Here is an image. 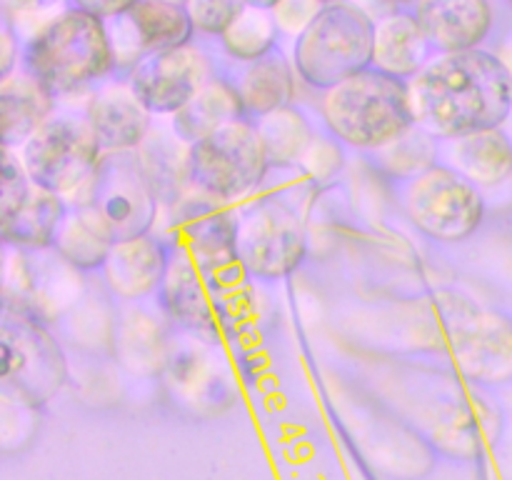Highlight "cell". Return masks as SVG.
Segmentation results:
<instances>
[{
  "label": "cell",
  "instance_id": "e575fe53",
  "mask_svg": "<svg viewBox=\"0 0 512 480\" xmlns=\"http://www.w3.org/2000/svg\"><path fill=\"white\" fill-rule=\"evenodd\" d=\"M320 8H323L320 0H280L278 8H273V15L283 33L300 35L320 13Z\"/></svg>",
  "mask_w": 512,
  "mask_h": 480
},
{
  "label": "cell",
  "instance_id": "8992f818",
  "mask_svg": "<svg viewBox=\"0 0 512 480\" xmlns=\"http://www.w3.org/2000/svg\"><path fill=\"white\" fill-rule=\"evenodd\" d=\"M25 173L38 188L73 195L83 188L103 160L105 150L95 140L83 113L55 110L18 148Z\"/></svg>",
  "mask_w": 512,
  "mask_h": 480
},
{
  "label": "cell",
  "instance_id": "277c9868",
  "mask_svg": "<svg viewBox=\"0 0 512 480\" xmlns=\"http://www.w3.org/2000/svg\"><path fill=\"white\" fill-rule=\"evenodd\" d=\"M320 115L335 140L365 153L388 148L418 125L410 100V80L378 68L355 73L323 90Z\"/></svg>",
  "mask_w": 512,
  "mask_h": 480
},
{
  "label": "cell",
  "instance_id": "d4e9b609",
  "mask_svg": "<svg viewBox=\"0 0 512 480\" xmlns=\"http://www.w3.org/2000/svg\"><path fill=\"white\" fill-rule=\"evenodd\" d=\"M430 50L415 13H390L375 23L373 68L383 73L410 80L433 58Z\"/></svg>",
  "mask_w": 512,
  "mask_h": 480
},
{
  "label": "cell",
  "instance_id": "1f68e13d",
  "mask_svg": "<svg viewBox=\"0 0 512 480\" xmlns=\"http://www.w3.org/2000/svg\"><path fill=\"white\" fill-rule=\"evenodd\" d=\"M185 8H188L195 30L220 38L248 5L245 0H188Z\"/></svg>",
  "mask_w": 512,
  "mask_h": 480
},
{
  "label": "cell",
  "instance_id": "cb8c5ba5",
  "mask_svg": "<svg viewBox=\"0 0 512 480\" xmlns=\"http://www.w3.org/2000/svg\"><path fill=\"white\" fill-rule=\"evenodd\" d=\"M68 210L65 195L33 185L28 200L10 218L0 220L3 245L18 250L53 248L65 218H68Z\"/></svg>",
  "mask_w": 512,
  "mask_h": 480
},
{
  "label": "cell",
  "instance_id": "d6a6232c",
  "mask_svg": "<svg viewBox=\"0 0 512 480\" xmlns=\"http://www.w3.org/2000/svg\"><path fill=\"white\" fill-rule=\"evenodd\" d=\"M0 178H3L0 180V220H5L28 200L30 190H33V180L25 173L18 150L3 148V175Z\"/></svg>",
  "mask_w": 512,
  "mask_h": 480
},
{
  "label": "cell",
  "instance_id": "603a6c76",
  "mask_svg": "<svg viewBox=\"0 0 512 480\" xmlns=\"http://www.w3.org/2000/svg\"><path fill=\"white\" fill-rule=\"evenodd\" d=\"M55 95H50L23 68L0 83V123L3 148L18 150L50 115L55 113Z\"/></svg>",
  "mask_w": 512,
  "mask_h": 480
},
{
  "label": "cell",
  "instance_id": "5bb4252c",
  "mask_svg": "<svg viewBox=\"0 0 512 480\" xmlns=\"http://www.w3.org/2000/svg\"><path fill=\"white\" fill-rule=\"evenodd\" d=\"M448 343L468 378L480 383L512 380V318L508 313L480 308L468 295L455 293Z\"/></svg>",
  "mask_w": 512,
  "mask_h": 480
},
{
  "label": "cell",
  "instance_id": "30bf717a",
  "mask_svg": "<svg viewBox=\"0 0 512 480\" xmlns=\"http://www.w3.org/2000/svg\"><path fill=\"white\" fill-rule=\"evenodd\" d=\"M238 263L258 283H275L293 275L308 255L303 220L285 200L265 198L240 213Z\"/></svg>",
  "mask_w": 512,
  "mask_h": 480
},
{
  "label": "cell",
  "instance_id": "ab89813d",
  "mask_svg": "<svg viewBox=\"0 0 512 480\" xmlns=\"http://www.w3.org/2000/svg\"><path fill=\"white\" fill-rule=\"evenodd\" d=\"M388 3H393V5H413V3H420V0H388Z\"/></svg>",
  "mask_w": 512,
  "mask_h": 480
},
{
  "label": "cell",
  "instance_id": "f546056e",
  "mask_svg": "<svg viewBox=\"0 0 512 480\" xmlns=\"http://www.w3.org/2000/svg\"><path fill=\"white\" fill-rule=\"evenodd\" d=\"M278 30L280 28L273 10L248 5V8L235 18V23L220 35V43H223L225 53L233 60H238V63H250V60H258L263 58V55H268L270 50H275Z\"/></svg>",
  "mask_w": 512,
  "mask_h": 480
},
{
  "label": "cell",
  "instance_id": "60d3db41",
  "mask_svg": "<svg viewBox=\"0 0 512 480\" xmlns=\"http://www.w3.org/2000/svg\"><path fill=\"white\" fill-rule=\"evenodd\" d=\"M168 3H178V5H185V3H188V0H168Z\"/></svg>",
  "mask_w": 512,
  "mask_h": 480
},
{
  "label": "cell",
  "instance_id": "3957f363",
  "mask_svg": "<svg viewBox=\"0 0 512 480\" xmlns=\"http://www.w3.org/2000/svg\"><path fill=\"white\" fill-rule=\"evenodd\" d=\"M20 68L55 98L85 93L115 70L108 25L80 8L65 10L23 45Z\"/></svg>",
  "mask_w": 512,
  "mask_h": 480
},
{
  "label": "cell",
  "instance_id": "4fadbf2b",
  "mask_svg": "<svg viewBox=\"0 0 512 480\" xmlns=\"http://www.w3.org/2000/svg\"><path fill=\"white\" fill-rule=\"evenodd\" d=\"M3 380L20 398L45 403L65 380V358L48 325L38 318L3 308L0 323Z\"/></svg>",
  "mask_w": 512,
  "mask_h": 480
},
{
  "label": "cell",
  "instance_id": "484cf974",
  "mask_svg": "<svg viewBox=\"0 0 512 480\" xmlns=\"http://www.w3.org/2000/svg\"><path fill=\"white\" fill-rule=\"evenodd\" d=\"M240 118L245 115L235 85L230 83V78L215 75L170 118V128L180 140L193 145Z\"/></svg>",
  "mask_w": 512,
  "mask_h": 480
},
{
  "label": "cell",
  "instance_id": "d6986e66",
  "mask_svg": "<svg viewBox=\"0 0 512 480\" xmlns=\"http://www.w3.org/2000/svg\"><path fill=\"white\" fill-rule=\"evenodd\" d=\"M170 263V250L155 233L118 240L103 265L108 288L120 300H143L158 293Z\"/></svg>",
  "mask_w": 512,
  "mask_h": 480
},
{
  "label": "cell",
  "instance_id": "4dcf8cb0",
  "mask_svg": "<svg viewBox=\"0 0 512 480\" xmlns=\"http://www.w3.org/2000/svg\"><path fill=\"white\" fill-rule=\"evenodd\" d=\"M160 318L145 313V310H130L118 323V348L128 358V363H153L163 365L168 358V335Z\"/></svg>",
  "mask_w": 512,
  "mask_h": 480
},
{
  "label": "cell",
  "instance_id": "74e56055",
  "mask_svg": "<svg viewBox=\"0 0 512 480\" xmlns=\"http://www.w3.org/2000/svg\"><path fill=\"white\" fill-rule=\"evenodd\" d=\"M58 3L60 0H3V8L8 13H40Z\"/></svg>",
  "mask_w": 512,
  "mask_h": 480
},
{
  "label": "cell",
  "instance_id": "b9f144b4",
  "mask_svg": "<svg viewBox=\"0 0 512 480\" xmlns=\"http://www.w3.org/2000/svg\"><path fill=\"white\" fill-rule=\"evenodd\" d=\"M320 3H323V5H325V3H335V0H320Z\"/></svg>",
  "mask_w": 512,
  "mask_h": 480
},
{
  "label": "cell",
  "instance_id": "52a82bcc",
  "mask_svg": "<svg viewBox=\"0 0 512 480\" xmlns=\"http://www.w3.org/2000/svg\"><path fill=\"white\" fill-rule=\"evenodd\" d=\"M268 168L258 125L250 118L233 120L190 145V185L223 203L253 193Z\"/></svg>",
  "mask_w": 512,
  "mask_h": 480
},
{
  "label": "cell",
  "instance_id": "e0dca14e",
  "mask_svg": "<svg viewBox=\"0 0 512 480\" xmlns=\"http://www.w3.org/2000/svg\"><path fill=\"white\" fill-rule=\"evenodd\" d=\"M85 120L105 153L138 150L153 130V113L125 83H105L90 95L83 108Z\"/></svg>",
  "mask_w": 512,
  "mask_h": 480
},
{
  "label": "cell",
  "instance_id": "d590c367",
  "mask_svg": "<svg viewBox=\"0 0 512 480\" xmlns=\"http://www.w3.org/2000/svg\"><path fill=\"white\" fill-rule=\"evenodd\" d=\"M20 58H23V48H20L18 35L13 33L10 25H3V30H0V80L10 78L15 73Z\"/></svg>",
  "mask_w": 512,
  "mask_h": 480
},
{
  "label": "cell",
  "instance_id": "ac0fdd59",
  "mask_svg": "<svg viewBox=\"0 0 512 480\" xmlns=\"http://www.w3.org/2000/svg\"><path fill=\"white\" fill-rule=\"evenodd\" d=\"M415 18L435 53L480 48L493 28L488 0H420Z\"/></svg>",
  "mask_w": 512,
  "mask_h": 480
},
{
  "label": "cell",
  "instance_id": "44dd1931",
  "mask_svg": "<svg viewBox=\"0 0 512 480\" xmlns=\"http://www.w3.org/2000/svg\"><path fill=\"white\" fill-rule=\"evenodd\" d=\"M230 83L235 85L243 115L250 120H258L293 103L295 75L290 60L278 48L258 60L240 63V70L230 78Z\"/></svg>",
  "mask_w": 512,
  "mask_h": 480
},
{
  "label": "cell",
  "instance_id": "83f0119b",
  "mask_svg": "<svg viewBox=\"0 0 512 480\" xmlns=\"http://www.w3.org/2000/svg\"><path fill=\"white\" fill-rule=\"evenodd\" d=\"M258 125L260 143H263L265 158L270 168H293L300 165L305 150L313 143L315 133L310 120L305 118L303 110L285 105V108L273 110L255 120Z\"/></svg>",
  "mask_w": 512,
  "mask_h": 480
},
{
  "label": "cell",
  "instance_id": "2e32d148",
  "mask_svg": "<svg viewBox=\"0 0 512 480\" xmlns=\"http://www.w3.org/2000/svg\"><path fill=\"white\" fill-rule=\"evenodd\" d=\"M115 50V70H133L140 58L155 50L190 45L195 25L185 5L168 0H138L108 25Z\"/></svg>",
  "mask_w": 512,
  "mask_h": 480
},
{
  "label": "cell",
  "instance_id": "5b68a950",
  "mask_svg": "<svg viewBox=\"0 0 512 480\" xmlns=\"http://www.w3.org/2000/svg\"><path fill=\"white\" fill-rule=\"evenodd\" d=\"M375 23L348 0L325 3L295 40V70L315 90L373 68Z\"/></svg>",
  "mask_w": 512,
  "mask_h": 480
},
{
  "label": "cell",
  "instance_id": "7a4b0ae2",
  "mask_svg": "<svg viewBox=\"0 0 512 480\" xmlns=\"http://www.w3.org/2000/svg\"><path fill=\"white\" fill-rule=\"evenodd\" d=\"M258 280L238 265L200 268L193 260L170 255L168 270L160 283L158 308L170 325L185 335L218 343L220 338L238 340L258 325Z\"/></svg>",
  "mask_w": 512,
  "mask_h": 480
},
{
  "label": "cell",
  "instance_id": "7c38bea8",
  "mask_svg": "<svg viewBox=\"0 0 512 480\" xmlns=\"http://www.w3.org/2000/svg\"><path fill=\"white\" fill-rule=\"evenodd\" d=\"M5 268L3 308L20 310L30 318L55 323L68 315L83 295V278L55 248L18 250Z\"/></svg>",
  "mask_w": 512,
  "mask_h": 480
},
{
  "label": "cell",
  "instance_id": "8fae6325",
  "mask_svg": "<svg viewBox=\"0 0 512 480\" xmlns=\"http://www.w3.org/2000/svg\"><path fill=\"white\" fill-rule=\"evenodd\" d=\"M75 203L90 205L115 240L153 233L163 208L145 180L135 150L105 153L88 183L78 190Z\"/></svg>",
  "mask_w": 512,
  "mask_h": 480
},
{
  "label": "cell",
  "instance_id": "7402d4cb",
  "mask_svg": "<svg viewBox=\"0 0 512 480\" xmlns=\"http://www.w3.org/2000/svg\"><path fill=\"white\" fill-rule=\"evenodd\" d=\"M145 180L160 205H173L193 190L190 185V145L170 128H153L135 150Z\"/></svg>",
  "mask_w": 512,
  "mask_h": 480
},
{
  "label": "cell",
  "instance_id": "7bdbcfd3",
  "mask_svg": "<svg viewBox=\"0 0 512 480\" xmlns=\"http://www.w3.org/2000/svg\"><path fill=\"white\" fill-rule=\"evenodd\" d=\"M508 3H510V5H512V0H508Z\"/></svg>",
  "mask_w": 512,
  "mask_h": 480
},
{
  "label": "cell",
  "instance_id": "6da1fadb",
  "mask_svg": "<svg viewBox=\"0 0 512 480\" xmlns=\"http://www.w3.org/2000/svg\"><path fill=\"white\" fill-rule=\"evenodd\" d=\"M415 123L448 140L503 128L512 113V70L483 48L435 53L410 78Z\"/></svg>",
  "mask_w": 512,
  "mask_h": 480
},
{
  "label": "cell",
  "instance_id": "9c48e42d",
  "mask_svg": "<svg viewBox=\"0 0 512 480\" xmlns=\"http://www.w3.org/2000/svg\"><path fill=\"white\" fill-rule=\"evenodd\" d=\"M403 205L410 223L438 243H463L485 220L483 190L445 163L410 178Z\"/></svg>",
  "mask_w": 512,
  "mask_h": 480
},
{
  "label": "cell",
  "instance_id": "ffe728a7",
  "mask_svg": "<svg viewBox=\"0 0 512 480\" xmlns=\"http://www.w3.org/2000/svg\"><path fill=\"white\" fill-rule=\"evenodd\" d=\"M440 163L458 170L480 190L498 188L512 175V140L503 128L448 138L440 143Z\"/></svg>",
  "mask_w": 512,
  "mask_h": 480
},
{
  "label": "cell",
  "instance_id": "836d02e7",
  "mask_svg": "<svg viewBox=\"0 0 512 480\" xmlns=\"http://www.w3.org/2000/svg\"><path fill=\"white\" fill-rule=\"evenodd\" d=\"M340 140L330 138H318L315 135L310 148L305 150L303 160H300V168L308 173L310 180L315 183H328L338 175V170L343 168V148H340Z\"/></svg>",
  "mask_w": 512,
  "mask_h": 480
},
{
  "label": "cell",
  "instance_id": "f35d334b",
  "mask_svg": "<svg viewBox=\"0 0 512 480\" xmlns=\"http://www.w3.org/2000/svg\"><path fill=\"white\" fill-rule=\"evenodd\" d=\"M245 5H253V8H265V10H273L278 8L280 0H245Z\"/></svg>",
  "mask_w": 512,
  "mask_h": 480
},
{
  "label": "cell",
  "instance_id": "8d00e7d4",
  "mask_svg": "<svg viewBox=\"0 0 512 480\" xmlns=\"http://www.w3.org/2000/svg\"><path fill=\"white\" fill-rule=\"evenodd\" d=\"M135 3H138V0H73L75 8L85 10V13L103 20L118 18V15H123L128 8H133Z\"/></svg>",
  "mask_w": 512,
  "mask_h": 480
},
{
  "label": "cell",
  "instance_id": "9a60e30c",
  "mask_svg": "<svg viewBox=\"0 0 512 480\" xmlns=\"http://www.w3.org/2000/svg\"><path fill=\"white\" fill-rule=\"evenodd\" d=\"M210 78H215L210 60L193 45H180L140 58L128 85L150 113L173 118Z\"/></svg>",
  "mask_w": 512,
  "mask_h": 480
},
{
  "label": "cell",
  "instance_id": "4316f807",
  "mask_svg": "<svg viewBox=\"0 0 512 480\" xmlns=\"http://www.w3.org/2000/svg\"><path fill=\"white\" fill-rule=\"evenodd\" d=\"M115 243L118 240L113 238L105 220L90 205L75 203L68 210V218L53 248L80 273H93V270H103Z\"/></svg>",
  "mask_w": 512,
  "mask_h": 480
},
{
  "label": "cell",
  "instance_id": "ba28073f",
  "mask_svg": "<svg viewBox=\"0 0 512 480\" xmlns=\"http://www.w3.org/2000/svg\"><path fill=\"white\" fill-rule=\"evenodd\" d=\"M238 223L240 215L230 203L190 190L173 205L160 208L153 233L170 255L193 260L200 268H228L238 265Z\"/></svg>",
  "mask_w": 512,
  "mask_h": 480
},
{
  "label": "cell",
  "instance_id": "f1b7e54d",
  "mask_svg": "<svg viewBox=\"0 0 512 480\" xmlns=\"http://www.w3.org/2000/svg\"><path fill=\"white\" fill-rule=\"evenodd\" d=\"M440 143L443 140L435 138L433 133H428L420 125H413L408 133L400 135L388 148L373 153L375 165L393 178L410 180L440 163Z\"/></svg>",
  "mask_w": 512,
  "mask_h": 480
}]
</instances>
